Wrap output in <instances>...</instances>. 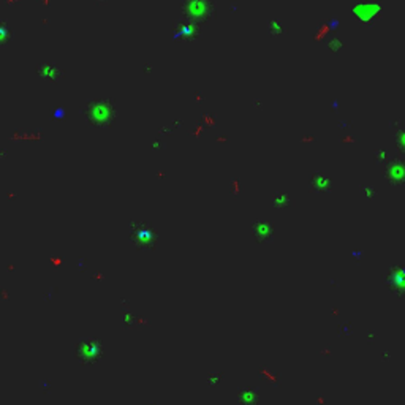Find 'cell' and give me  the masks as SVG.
<instances>
[{
  "label": "cell",
  "instance_id": "cell-1",
  "mask_svg": "<svg viewBox=\"0 0 405 405\" xmlns=\"http://www.w3.org/2000/svg\"><path fill=\"white\" fill-rule=\"evenodd\" d=\"M385 177L392 187L405 186V157H392V160L385 165Z\"/></svg>",
  "mask_w": 405,
  "mask_h": 405
},
{
  "label": "cell",
  "instance_id": "cell-2",
  "mask_svg": "<svg viewBox=\"0 0 405 405\" xmlns=\"http://www.w3.org/2000/svg\"><path fill=\"white\" fill-rule=\"evenodd\" d=\"M382 10H383L382 2H378V0H371V2H366L363 5H359L358 17H359V21L372 24L373 21H377V17L380 15H382Z\"/></svg>",
  "mask_w": 405,
  "mask_h": 405
},
{
  "label": "cell",
  "instance_id": "cell-3",
  "mask_svg": "<svg viewBox=\"0 0 405 405\" xmlns=\"http://www.w3.org/2000/svg\"><path fill=\"white\" fill-rule=\"evenodd\" d=\"M392 138H394L399 154L405 157V124L401 120L392 122Z\"/></svg>",
  "mask_w": 405,
  "mask_h": 405
},
{
  "label": "cell",
  "instance_id": "cell-4",
  "mask_svg": "<svg viewBox=\"0 0 405 405\" xmlns=\"http://www.w3.org/2000/svg\"><path fill=\"white\" fill-rule=\"evenodd\" d=\"M391 280L396 287L405 288V268L394 269V271H392V275H391Z\"/></svg>",
  "mask_w": 405,
  "mask_h": 405
},
{
  "label": "cell",
  "instance_id": "cell-5",
  "mask_svg": "<svg viewBox=\"0 0 405 405\" xmlns=\"http://www.w3.org/2000/svg\"><path fill=\"white\" fill-rule=\"evenodd\" d=\"M375 158H377L378 163H383V165H388V163L392 160L389 151H386V149H378V151L375 152Z\"/></svg>",
  "mask_w": 405,
  "mask_h": 405
},
{
  "label": "cell",
  "instance_id": "cell-6",
  "mask_svg": "<svg viewBox=\"0 0 405 405\" xmlns=\"http://www.w3.org/2000/svg\"><path fill=\"white\" fill-rule=\"evenodd\" d=\"M363 192H364V195H366L369 200H373V198H375V195H377L375 190L371 188V187H364V188H363Z\"/></svg>",
  "mask_w": 405,
  "mask_h": 405
}]
</instances>
